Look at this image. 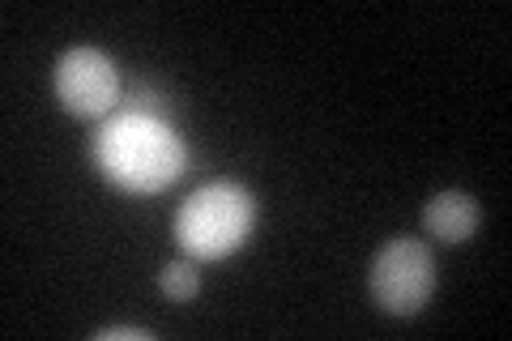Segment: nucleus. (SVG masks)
<instances>
[{
  "mask_svg": "<svg viewBox=\"0 0 512 341\" xmlns=\"http://www.w3.org/2000/svg\"><path fill=\"white\" fill-rule=\"evenodd\" d=\"M90 154H94V167L103 171V180L111 188L128 192V197L167 192L188 167V150L175 137V128L158 116H141V111L111 116L99 128V137H94Z\"/></svg>",
  "mask_w": 512,
  "mask_h": 341,
  "instance_id": "nucleus-1",
  "label": "nucleus"
},
{
  "mask_svg": "<svg viewBox=\"0 0 512 341\" xmlns=\"http://www.w3.org/2000/svg\"><path fill=\"white\" fill-rule=\"evenodd\" d=\"M158 286H163V295L175 299V303L197 299V290H201L197 265H192V261H171V265H163V273H158Z\"/></svg>",
  "mask_w": 512,
  "mask_h": 341,
  "instance_id": "nucleus-6",
  "label": "nucleus"
},
{
  "mask_svg": "<svg viewBox=\"0 0 512 341\" xmlns=\"http://www.w3.org/2000/svg\"><path fill=\"white\" fill-rule=\"evenodd\" d=\"M256 226V197L235 180L201 184L175 214V243L188 261H222L244 248Z\"/></svg>",
  "mask_w": 512,
  "mask_h": 341,
  "instance_id": "nucleus-2",
  "label": "nucleus"
},
{
  "mask_svg": "<svg viewBox=\"0 0 512 341\" xmlns=\"http://www.w3.org/2000/svg\"><path fill=\"white\" fill-rule=\"evenodd\" d=\"M56 103L77 120H99L120 103V69L99 47H69L52 73Z\"/></svg>",
  "mask_w": 512,
  "mask_h": 341,
  "instance_id": "nucleus-4",
  "label": "nucleus"
},
{
  "mask_svg": "<svg viewBox=\"0 0 512 341\" xmlns=\"http://www.w3.org/2000/svg\"><path fill=\"white\" fill-rule=\"evenodd\" d=\"M94 341H154V333L133 329V324H111V329H99Z\"/></svg>",
  "mask_w": 512,
  "mask_h": 341,
  "instance_id": "nucleus-7",
  "label": "nucleus"
},
{
  "mask_svg": "<svg viewBox=\"0 0 512 341\" xmlns=\"http://www.w3.org/2000/svg\"><path fill=\"white\" fill-rule=\"evenodd\" d=\"M367 286H372V299H376L380 312L414 316L431 303V295H436V256L427 252L423 239L393 235L372 256Z\"/></svg>",
  "mask_w": 512,
  "mask_h": 341,
  "instance_id": "nucleus-3",
  "label": "nucleus"
},
{
  "mask_svg": "<svg viewBox=\"0 0 512 341\" xmlns=\"http://www.w3.org/2000/svg\"><path fill=\"white\" fill-rule=\"evenodd\" d=\"M478 218H483V214H478V201L470 197V192H461V188L436 192V197L423 205L427 235L440 239V243H466V239H474Z\"/></svg>",
  "mask_w": 512,
  "mask_h": 341,
  "instance_id": "nucleus-5",
  "label": "nucleus"
}]
</instances>
